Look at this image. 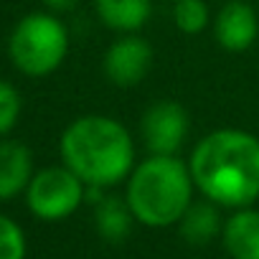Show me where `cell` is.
Segmentation results:
<instances>
[{
	"label": "cell",
	"mask_w": 259,
	"mask_h": 259,
	"mask_svg": "<svg viewBox=\"0 0 259 259\" xmlns=\"http://www.w3.org/2000/svg\"><path fill=\"white\" fill-rule=\"evenodd\" d=\"M196 191L219 208L259 201V138L236 127L213 130L196 143L188 160Z\"/></svg>",
	"instance_id": "obj_1"
},
{
	"label": "cell",
	"mask_w": 259,
	"mask_h": 259,
	"mask_svg": "<svg viewBox=\"0 0 259 259\" xmlns=\"http://www.w3.org/2000/svg\"><path fill=\"white\" fill-rule=\"evenodd\" d=\"M61 163L87 186L114 188L138 165L130 130L109 114H81L66 124L59 140Z\"/></svg>",
	"instance_id": "obj_2"
},
{
	"label": "cell",
	"mask_w": 259,
	"mask_h": 259,
	"mask_svg": "<svg viewBox=\"0 0 259 259\" xmlns=\"http://www.w3.org/2000/svg\"><path fill=\"white\" fill-rule=\"evenodd\" d=\"M193 176L178 155H148L124 183V201L135 221L148 229L178 226L193 203Z\"/></svg>",
	"instance_id": "obj_3"
},
{
	"label": "cell",
	"mask_w": 259,
	"mask_h": 259,
	"mask_svg": "<svg viewBox=\"0 0 259 259\" xmlns=\"http://www.w3.org/2000/svg\"><path fill=\"white\" fill-rule=\"evenodd\" d=\"M69 54V31L51 11L23 16L8 38V56L13 66L33 79L54 74Z\"/></svg>",
	"instance_id": "obj_4"
},
{
	"label": "cell",
	"mask_w": 259,
	"mask_h": 259,
	"mask_svg": "<svg viewBox=\"0 0 259 259\" xmlns=\"http://www.w3.org/2000/svg\"><path fill=\"white\" fill-rule=\"evenodd\" d=\"M87 201V183L64 163L33 173L26 188V206L41 221H64Z\"/></svg>",
	"instance_id": "obj_5"
},
{
	"label": "cell",
	"mask_w": 259,
	"mask_h": 259,
	"mask_svg": "<svg viewBox=\"0 0 259 259\" xmlns=\"http://www.w3.org/2000/svg\"><path fill=\"white\" fill-rule=\"evenodd\" d=\"M140 133L150 155H178L191 133V117L181 102L158 99L143 112Z\"/></svg>",
	"instance_id": "obj_6"
},
{
	"label": "cell",
	"mask_w": 259,
	"mask_h": 259,
	"mask_svg": "<svg viewBox=\"0 0 259 259\" xmlns=\"http://www.w3.org/2000/svg\"><path fill=\"white\" fill-rule=\"evenodd\" d=\"M153 59H155L153 46L143 36H138V33H122L104 51L102 69H104V76L114 87L130 89V87H138L148 76V71L153 66Z\"/></svg>",
	"instance_id": "obj_7"
},
{
	"label": "cell",
	"mask_w": 259,
	"mask_h": 259,
	"mask_svg": "<svg viewBox=\"0 0 259 259\" xmlns=\"http://www.w3.org/2000/svg\"><path fill=\"white\" fill-rule=\"evenodd\" d=\"M213 38L221 49L231 54H241L251 49L259 38V16L244 0H229L219 8L211 21Z\"/></svg>",
	"instance_id": "obj_8"
},
{
	"label": "cell",
	"mask_w": 259,
	"mask_h": 259,
	"mask_svg": "<svg viewBox=\"0 0 259 259\" xmlns=\"http://www.w3.org/2000/svg\"><path fill=\"white\" fill-rule=\"evenodd\" d=\"M33 153L21 140H0V201L26 193L33 178Z\"/></svg>",
	"instance_id": "obj_9"
},
{
	"label": "cell",
	"mask_w": 259,
	"mask_h": 259,
	"mask_svg": "<svg viewBox=\"0 0 259 259\" xmlns=\"http://www.w3.org/2000/svg\"><path fill=\"white\" fill-rule=\"evenodd\" d=\"M221 241L231 259H259V211L254 206L236 208L224 221Z\"/></svg>",
	"instance_id": "obj_10"
},
{
	"label": "cell",
	"mask_w": 259,
	"mask_h": 259,
	"mask_svg": "<svg viewBox=\"0 0 259 259\" xmlns=\"http://www.w3.org/2000/svg\"><path fill=\"white\" fill-rule=\"evenodd\" d=\"M99 21L117 33H138L153 16V0H94Z\"/></svg>",
	"instance_id": "obj_11"
},
{
	"label": "cell",
	"mask_w": 259,
	"mask_h": 259,
	"mask_svg": "<svg viewBox=\"0 0 259 259\" xmlns=\"http://www.w3.org/2000/svg\"><path fill=\"white\" fill-rule=\"evenodd\" d=\"M178 231L181 239L191 246H206L211 244L216 236H221L224 231V219H221V208L206 198L193 201L188 206V211L183 213V219L178 221Z\"/></svg>",
	"instance_id": "obj_12"
},
{
	"label": "cell",
	"mask_w": 259,
	"mask_h": 259,
	"mask_svg": "<svg viewBox=\"0 0 259 259\" xmlns=\"http://www.w3.org/2000/svg\"><path fill=\"white\" fill-rule=\"evenodd\" d=\"M135 216L130 211L124 196H109L104 193L97 203H94V226H97V234L109 241V244H122L130 234H133V226H135Z\"/></svg>",
	"instance_id": "obj_13"
},
{
	"label": "cell",
	"mask_w": 259,
	"mask_h": 259,
	"mask_svg": "<svg viewBox=\"0 0 259 259\" xmlns=\"http://www.w3.org/2000/svg\"><path fill=\"white\" fill-rule=\"evenodd\" d=\"M211 13L203 0H176L173 3V23L181 33L196 36L211 26Z\"/></svg>",
	"instance_id": "obj_14"
},
{
	"label": "cell",
	"mask_w": 259,
	"mask_h": 259,
	"mask_svg": "<svg viewBox=\"0 0 259 259\" xmlns=\"http://www.w3.org/2000/svg\"><path fill=\"white\" fill-rule=\"evenodd\" d=\"M21 109H23L21 92L8 79H0V140L18 124Z\"/></svg>",
	"instance_id": "obj_15"
},
{
	"label": "cell",
	"mask_w": 259,
	"mask_h": 259,
	"mask_svg": "<svg viewBox=\"0 0 259 259\" xmlns=\"http://www.w3.org/2000/svg\"><path fill=\"white\" fill-rule=\"evenodd\" d=\"M26 234L6 213H0V259H26Z\"/></svg>",
	"instance_id": "obj_16"
},
{
	"label": "cell",
	"mask_w": 259,
	"mask_h": 259,
	"mask_svg": "<svg viewBox=\"0 0 259 259\" xmlns=\"http://www.w3.org/2000/svg\"><path fill=\"white\" fill-rule=\"evenodd\" d=\"M41 3H44L46 11H51V13H66V11H74L81 0H41Z\"/></svg>",
	"instance_id": "obj_17"
}]
</instances>
